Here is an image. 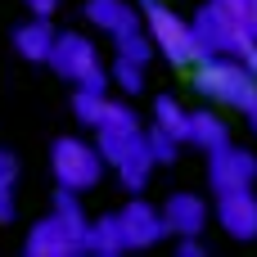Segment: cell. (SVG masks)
<instances>
[{"label": "cell", "mask_w": 257, "mask_h": 257, "mask_svg": "<svg viewBox=\"0 0 257 257\" xmlns=\"http://www.w3.org/2000/svg\"><path fill=\"white\" fill-rule=\"evenodd\" d=\"M145 131H149V126H140V113H136L131 104L108 99V113H104V122L95 126V145H99L104 163L113 167V163L126 158L136 145H145Z\"/></svg>", "instance_id": "277c9868"}, {"label": "cell", "mask_w": 257, "mask_h": 257, "mask_svg": "<svg viewBox=\"0 0 257 257\" xmlns=\"http://www.w3.org/2000/svg\"><path fill=\"white\" fill-rule=\"evenodd\" d=\"M235 27H244V32H257V0H212Z\"/></svg>", "instance_id": "44dd1931"}, {"label": "cell", "mask_w": 257, "mask_h": 257, "mask_svg": "<svg viewBox=\"0 0 257 257\" xmlns=\"http://www.w3.org/2000/svg\"><path fill=\"white\" fill-rule=\"evenodd\" d=\"M154 126H163L167 136H176L181 145L190 140V108H181L172 95H158L154 99Z\"/></svg>", "instance_id": "d6986e66"}, {"label": "cell", "mask_w": 257, "mask_h": 257, "mask_svg": "<svg viewBox=\"0 0 257 257\" xmlns=\"http://www.w3.org/2000/svg\"><path fill=\"white\" fill-rule=\"evenodd\" d=\"M140 14H145V27H149L158 54H163L172 68H194V63L203 59L199 36H194V23H190L185 14H176V9L163 5V0H140Z\"/></svg>", "instance_id": "7a4b0ae2"}, {"label": "cell", "mask_w": 257, "mask_h": 257, "mask_svg": "<svg viewBox=\"0 0 257 257\" xmlns=\"http://www.w3.org/2000/svg\"><path fill=\"white\" fill-rule=\"evenodd\" d=\"M104 167H108V163H104L99 145H90V140L63 136V140L50 145V172H54V181H59L63 190H77V194L95 190L99 176H104Z\"/></svg>", "instance_id": "3957f363"}, {"label": "cell", "mask_w": 257, "mask_h": 257, "mask_svg": "<svg viewBox=\"0 0 257 257\" xmlns=\"http://www.w3.org/2000/svg\"><path fill=\"white\" fill-rule=\"evenodd\" d=\"M90 253L95 257H122L126 253V230L117 212H104L90 221Z\"/></svg>", "instance_id": "2e32d148"}, {"label": "cell", "mask_w": 257, "mask_h": 257, "mask_svg": "<svg viewBox=\"0 0 257 257\" xmlns=\"http://www.w3.org/2000/svg\"><path fill=\"white\" fill-rule=\"evenodd\" d=\"M145 136H149V154H154L158 167H163V163H176V154H181V140H176V136H167L163 126H149Z\"/></svg>", "instance_id": "7402d4cb"}, {"label": "cell", "mask_w": 257, "mask_h": 257, "mask_svg": "<svg viewBox=\"0 0 257 257\" xmlns=\"http://www.w3.org/2000/svg\"><path fill=\"white\" fill-rule=\"evenodd\" d=\"M14 181H18V158L0 149V190H14Z\"/></svg>", "instance_id": "603a6c76"}, {"label": "cell", "mask_w": 257, "mask_h": 257, "mask_svg": "<svg viewBox=\"0 0 257 257\" xmlns=\"http://www.w3.org/2000/svg\"><path fill=\"white\" fill-rule=\"evenodd\" d=\"M122 230H126V248H154V244H163L172 230H167V221H163V208H154L149 199H131L122 212Z\"/></svg>", "instance_id": "52a82bcc"}, {"label": "cell", "mask_w": 257, "mask_h": 257, "mask_svg": "<svg viewBox=\"0 0 257 257\" xmlns=\"http://www.w3.org/2000/svg\"><path fill=\"white\" fill-rule=\"evenodd\" d=\"M257 181V154L253 149H235V145H221L208 154V185L212 194H226V190H244Z\"/></svg>", "instance_id": "8992f818"}, {"label": "cell", "mask_w": 257, "mask_h": 257, "mask_svg": "<svg viewBox=\"0 0 257 257\" xmlns=\"http://www.w3.org/2000/svg\"><path fill=\"white\" fill-rule=\"evenodd\" d=\"M54 217L63 221V230L72 235V244H77V253H90V217H86V208H81V194L77 190H54Z\"/></svg>", "instance_id": "7c38bea8"}, {"label": "cell", "mask_w": 257, "mask_h": 257, "mask_svg": "<svg viewBox=\"0 0 257 257\" xmlns=\"http://www.w3.org/2000/svg\"><path fill=\"white\" fill-rule=\"evenodd\" d=\"M14 221V190H0V226Z\"/></svg>", "instance_id": "d4e9b609"}, {"label": "cell", "mask_w": 257, "mask_h": 257, "mask_svg": "<svg viewBox=\"0 0 257 257\" xmlns=\"http://www.w3.org/2000/svg\"><path fill=\"white\" fill-rule=\"evenodd\" d=\"M27 5V14H36V18H50L54 9H59V0H23Z\"/></svg>", "instance_id": "cb8c5ba5"}, {"label": "cell", "mask_w": 257, "mask_h": 257, "mask_svg": "<svg viewBox=\"0 0 257 257\" xmlns=\"http://www.w3.org/2000/svg\"><path fill=\"white\" fill-rule=\"evenodd\" d=\"M23 253H27V257H72V253H77V244H72V235L63 230V221L50 212V217H41V221L27 230Z\"/></svg>", "instance_id": "30bf717a"}, {"label": "cell", "mask_w": 257, "mask_h": 257, "mask_svg": "<svg viewBox=\"0 0 257 257\" xmlns=\"http://www.w3.org/2000/svg\"><path fill=\"white\" fill-rule=\"evenodd\" d=\"M163 221H167V230H172L176 239H181V235H203L208 221H212V208H208L203 194L176 190V194H167V203H163Z\"/></svg>", "instance_id": "9c48e42d"}, {"label": "cell", "mask_w": 257, "mask_h": 257, "mask_svg": "<svg viewBox=\"0 0 257 257\" xmlns=\"http://www.w3.org/2000/svg\"><path fill=\"white\" fill-rule=\"evenodd\" d=\"M113 50H117V59H131V63H149V59L158 54L149 27H126V32H117V36H113Z\"/></svg>", "instance_id": "ac0fdd59"}, {"label": "cell", "mask_w": 257, "mask_h": 257, "mask_svg": "<svg viewBox=\"0 0 257 257\" xmlns=\"http://www.w3.org/2000/svg\"><path fill=\"white\" fill-rule=\"evenodd\" d=\"M154 154H149V136H145V145H136L126 158H117L113 163V172H117V181H122V190L126 194H145L149 190V176H154Z\"/></svg>", "instance_id": "5bb4252c"}, {"label": "cell", "mask_w": 257, "mask_h": 257, "mask_svg": "<svg viewBox=\"0 0 257 257\" xmlns=\"http://www.w3.org/2000/svg\"><path fill=\"white\" fill-rule=\"evenodd\" d=\"M185 145H199L203 154H212V149H221V145H230V122L217 113V108H190V140Z\"/></svg>", "instance_id": "4fadbf2b"}, {"label": "cell", "mask_w": 257, "mask_h": 257, "mask_svg": "<svg viewBox=\"0 0 257 257\" xmlns=\"http://www.w3.org/2000/svg\"><path fill=\"white\" fill-rule=\"evenodd\" d=\"M239 117L248 122V131H253V136H257V99H253V104H248V108H244V113H239Z\"/></svg>", "instance_id": "484cf974"}, {"label": "cell", "mask_w": 257, "mask_h": 257, "mask_svg": "<svg viewBox=\"0 0 257 257\" xmlns=\"http://www.w3.org/2000/svg\"><path fill=\"white\" fill-rule=\"evenodd\" d=\"M194 90L203 99L221 104V108L244 113L257 99V72L235 54H208V59L194 63Z\"/></svg>", "instance_id": "6da1fadb"}, {"label": "cell", "mask_w": 257, "mask_h": 257, "mask_svg": "<svg viewBox=\"0 0 257 257\" xmlns=\"http://www.w3.org/2000/svg\"><path fill=\"white\" fill-rule=\"evenodd\" d=\"M86 23H95V32H126V27H140V14L126 5V0H86Z\"/></svg>", "instance_id": "9a60e30c"}, {"label": "cell", "mask_w": 257, "mask_h": 257, "mask_svg": "<svg viewBox=\"0 0 257 257\" xmlns=\"http://www.w3.org/2000/svg\"><path fill=\"white\" fill-rule=\"evenodd\" d=\"M50 68L63 77V81H86V77H95L104 63H99V50H95V41L90 36H81V32H59V41H54V50H50Z\"/></svg>", "instance_id": "5b68a950"}, {"label": "cell", "mask_w": 257, "mask_h": 257, "mask_svg": "<svg viewBox=\"0 0 257 257\" xmlns=\"http://www.w3.org/2000/svg\"><path fill=\"white\" fill-rule=\"evenodd\" d=\"M108 72H113V86H117V90H126V95H140V90H145V63L117 59Z\"/></svg>", "instance_id": "ffe728a7"}, {"label": "cell", "mask_w": 257, "mask_h": 257, "mask_svg": "<svg viewBox=\"0 0 257 257\" xmlns=\"http://www.w3.org/2000/svg\"><path fill=\"white\" fill-rule=\"evenodd\" d=\"M212 217H217V226L230 239H257V194H253V185L217 194V212Z\"/></svg>", "instance_id": "ba28073f"}, {"label": "cell", "mask_w": 257, "mask_h": 257, "mask_svg": "<svg viewBox=\"0 0 257 257\" xmlns=\"http://www.w3.org/2000/svg\"><path fill=\"white\" fill-rule=\"evenodd\" d=\"M104 113H108V90H95V86H77L72 90V117L81 122V126H99L104 122Z\"/></svg>", "instance_id": "e0dca14e"}, {"label": "cell", "mask_w": 257, "mask_h": 257, "mask_svg": "<svg viewBox=\"0 0 257 257\" xmlns=\"http://www.w3.org/2000/svg\"><path fill=\"white\" fill-rule=\"evenodd\" d=\"M54 41H59V32L50 27V18H36V14H32L27 23L14 27V50H18L23 59H32V63H50Z\"/></svg>", "instance_id": "8fae6325"}]
</instances>
